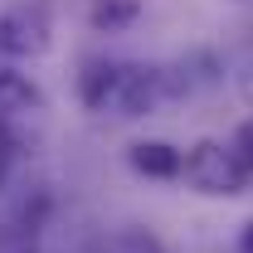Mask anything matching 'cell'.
<instances>
[{"instance_id":"9","label":"cell","mask_w":253,"mask_h":253,"mask_svg":"<svg viewBox=\"0 0 253 253\" xmlns=\"http://www.w3.org/2000/svg\"><path fill=\"white\" fill-rule=\"evenodd\" d=\"M10 161H15L10 141H0V190H5V180H10Z\"/></svg>"},{"instance_id":"1","label":"cell","mask_w":253,"mask_h":253,"mask_svg":"<svg viewBox=\"0 0 253 253\" xmlns=\"http://www.w3.org/2000/svg\"><path fill=\"white\" fill-rule=\"evenodd\" d=\"M180 175H185L200 195H239L244 180H249V175L234 166V156H229L224 141H195L190 156H180Z\"/></svg>"},{"instance_id":"2","label":"cell","mask_w":253,"mask_h":253,"mask_svg":"<svg viewBox=\"0 0 253 253\" xmlns=\"http://www.w3.org/2000/svg\"><path fill=\"white\" fill-rule=\"evenodd\" d=\"M161 97H166V73L161 68L117 63V83H112V97H107V107L117 117H146V112H156Z\"/></svg>"},{"instance_id":"11","label":"cell","mask_w":253,"mask_h":253,"mask_svg":"<svg viewBox=\"0 0 253 253\" xmlns=\"http://www.w3.org/2000/svg\"><path fill=\"white\" fill-rule=\"evenodd\" d=\"M25 253H30V249H25Z\"/></svg>"},{"instance_id":"3","label":"cell","mask_w":253,"mask_h":253,"mask_svg":"<svg viewBox=\"0 0 253 253\" xmlns=\"http://www.w3.org/2000/svg\"><path fill=\"white\" fill-rule=\"evenodd\" d=\"M49 10L44 5H10L5 15H0V49L5 54H15V59H34V54H44L49 49Z\"/></svg>"},{"instance_id":"5","label":"cell","mask_w":253,"mask_h":253,"mask_svg":"<svg viewBox=\"0 0 253 253\" xmlns=\"http://www.w3.org/2000/svg\"><path fill=\"white\" fill-rule=\"evenodd\" d=\"M112 83H117V63H107V59H93L88 68H83V78H78V93H83V102H88L93 112H107Z\"/></svg>"},{"instance_id":"8","label":"cell","mask_w":253,"mask_h":253,"mask_svg":"<svg viewBox=\"0 0 253 253\" xmlns=\"http://www.w3.org/2000/svg\"><path fill=\"white\" fill-rule=\"evenodd\" d=\"M224 146H229L234 166H239L244 175H253V117H249V122H239V126H234V136H229Z\"/></svg>"},{"instance_id":"10","label":"cell","mask_w":253,"mask_h":253,"mask_svg":"<svg viewBox=\"0 0 253 253\" xmlns=\"http://www.w3.org/2000/svg\"><path fill=\"white\" fill-rule=\"evenodd\" d=\"M239 253H253V219L244 224V234H239Z\"/></svg>"},{"instance_id":"6","label":"cell","mask_w":253,"mask_h":253,"mask_svg":"<svg viewBox=\"0 0 253 253\" xmlns=\"http://www.w3.org/2000/svg\"><path fill=\"white\" fill-rule=\"evenodd\" d=\"M0 107H5V112H30V107H44V93L34 88L25 73L0 68Z\"/></svg>"},{"instance_id":"4","label":"cell","mask_w":253,"mask_h":253,"mask_svg":"<svg viewBox=\"0 0 253 253\" xmlns=\"http://www.w3.org/2000/svg\"><path fill=\"white\" fill-rule=\"evenodd\" d=\"M131 166L151 180H175L180 175V151L170 141H136L131 146Z\"/></svg>"},{"instance_id":"7","label":"cell","mask_w":253,"mask_h":253,"mask_svg":"<svg viewBox=\"0 0 253 253\" xmlns=\"http://www.w3.org/2000/svg\"><path fill=\"white\" fill-rule=\"evenodd\" d=\"M88 20H93V30H107V34L126 30V25L141 20V0H93Z\"/></svg>"}]
</instances>
